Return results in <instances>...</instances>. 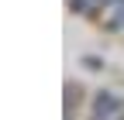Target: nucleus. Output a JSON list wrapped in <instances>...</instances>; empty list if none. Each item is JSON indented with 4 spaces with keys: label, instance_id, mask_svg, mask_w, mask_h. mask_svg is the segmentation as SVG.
I'll list each match as a JSON object with an SVG mask.
<instances>
[{
    "label": "nucleus",
    "instance_id": "obj_1",
    "mask_svg": "<svg viewBox=\"0 0 124 120\" xmlns=\"http://www.w3.org/2000/svg\"><path fill=\"white\" fill-rule=\"evenodd\" d=\"M117 107H121V103H117L114 96H100V100H97V107H93V117H97V120H103L107 113H114Z\"/></svg>",
    "mask_w": 124,
    "mask_h": 120
}]
</instances>
